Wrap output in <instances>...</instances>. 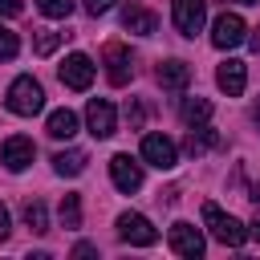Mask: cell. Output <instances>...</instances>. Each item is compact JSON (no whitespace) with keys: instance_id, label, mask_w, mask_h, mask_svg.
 Here are the masks:
<instances>
[{"instance_id":"obj_8","label":"cell","mask_w":260,"mask_h":260,"mask_svg":"<svg viewBox=\"0 0 260 260\" xmlns=\"http://www.w3.org/2000/svg\"><path fill=\"white\" fill-rule=\"evenodd\" d=\"M93 73H98V65H93L85 53H69L65 65H61V85H69V89H89V85H93Z\"/></svg>"},{"instance_id":"obj_11","label":"cell","mask_w":260,"mask_h":260,"mask_svg":"<svg viewBox=\"0 0 260 260\" xmlns=\"http://www.w3.org/2000/svg\"><path fill=\"white\" fill-rule=\"evenodd\" d=\"M32 158H37V146H32V138H24V134H12V138H4V146H0V162H4L8 171H24Z\"/></svg>"},{"instance_id":"obj_6","label":"cell","mask_w":260,"mask_h":260,"mask_svg":"<svg viewBox=\"0 0 260 260\" xmlns=\"http://www.w3.org/2000/svg\"><path fill=\"white\" fill-rule=\"evenodd\" d=\"M102 61H106V77H110V85H126V81L134 77V57H130L126 45L110 41V45L102 49Z\"/></svg>"},{"instance_id":"obj_20","label":"cell","mask_w":260,"mask_h":260,"mask_svg":"<svg viewBox=\"0 0 260 260\" xmlns=\"http://www.w3.org/2000/svg\"><path fill=\"white\" fill-rule=\"evenodd\" d=\"M57 215H61V228L77 232V228H81V195H65L61 207H57Z\"/></svg>"},{"instance_id":"obj_12","label":"cell","mask_w":260,"mask_h":260,"mask_svg":"<svg viewBox=\"0 0 260 260\" xmlns=\"http://www.w3.org/2000/svg\"><path fill=\"white\" fill-rule=\"evenodd\" d=\"M171 252H179V256H187V260H195V256H203V232L199 228H191V223H171Z\"/></svg>"},{"instance_id":"obj_33","label":"cell","mask_w":260,"mask_h":260,"mask_svg":"<svg viewBox=\"0 0 260 260\" xmlns=\"http://www.w3.org/2000/svg\"><path fill=\"white\" fill-rule=\"evenodd\" d=\"M240 4H260V0H240Z\"/></svg>"},{"instance_id":"obj_19","label":"cell","mask_w":260,"mask_h":260,"mask_svg":"<svg viewBox=\"0 0 260 260\" xmlns=\"http://www.w3.org/2000/svg\"><path fill=\"white\" fill-rule=\"evenodd\" d=\"M179 118L187 126H203V122H211V102L207 98H187L183 110H179Z\"/></svg>"},{"instance_id":"obj_23","label":"cell","mask_w":260,"mask_h":260,"mask_svg":"<svg viewBox=\"0 0 260 260\" xmlns=\"http://www.w3.org/2000/svg\"><path fill=\"white\" fill-rule=\"evenodd\" d=\"M57 45H61V32H49V28H41V32L32 37V53H37V57H49Z\"/></svg>"},{"instance_id":"obj_10","label":"cell","mask_w":260,"mask_h":260,"mask_svg":"<svg viewBox=\"0 0 260 260\" xmlns=\"http://www.w3.org/2000/svg\"><path fill=\"white\" fill-rule=\"evenodd\" d=\"M122 28L134 32V37H154V32H158V16H154L146 4L130 0V4L122 8Z\"/></svg>"},{"instance_id":"obj_2","label":"cell","mask_w":260,"mask_h":260,"mask_svg":"<svg viewBox=\"0 0 260 260\" xmlns=\"http://www.w3.org/2000/svg\"><path fill=\"white\" fill-rule=\"evenodd\" d=\"M203 223H207V232L223 244V248H240L244 240H248V228L236 219V215H228V211H219L215 203H203Z\"/></svg>"},{"instance_id":"obj_1","label":"cell","mask_w":260,"mask_h":260,"mask_svg":"<svg viewBox=\"0 0 260 260\" xmlns=\"http://www.w3.org/2000/svg\"><path fill=\"white\" fill-rule=\"evenodd\" d=\"M4 106H8L12 114H20V118H32V114H41V110H45V89H41V81H37L32 73H20V77L8 85V98H4Z\"/></svg>"},{"instance_id":"obj_32","label":"cell","mask_w":260,"mask_h":260,"mask_svg":"<svg viewBox=\"0 0 260 260\" xmlns=\"http://www.w3.org/2000/svg\"><path fill=\"white\" fill-rule=\"evenodd\" d=\"M252 118H256V126H260V102H256V110H252Z\"/></svg>"},{"instance_id":"obj_30","label":"cell","mask_w":260,"mask_h":260,"mask_svg":"<svg viewBox=\"0 0 260 260\" xmlns=\"http://www.w3.org/2000/svg\"><path fill=\"white\" fill-rule=\"evenodd\" d=\"M248 236H252V240H256V244H260V215H256V219H252V228H248Z\"/></svg>"},{"instance_id":"obj_7","label":"cell","mask_w":260,"mask_h":260,"mask_svg":"<svg viewBox=\"0 0 260 260\" xmlns=\"http://www.w3.org/2000/svg\"><path fill=\"white\" fill-rule=\"evenodd\" d=\"M85 122H89V134H93V138H110V134L118 130V110H114V102H106V98H89V106H85Z\"/></svg>"},{"instance_id":"obj_29","label":"cell","mask_w":260,"mask_h":260,"mask_svg":"<svg viewBox=\"0 0 260 260\" xmlns=\"http://www.w3.org/2000/svg\"><path fill=\"white\" fill-rule=\"evenodd\" d=\"M73 256H98V248H93V244H77V248H73Z\"/></svg>"},{"instance_id":"obj_25","label":"cell","mask_w":260,"mask_h":260,"mask_svg":"<svg viewBox=\"0 0 260 260\" xmlns=\"http://www.w3.org/2000/svg\"><path fill=\"white\" fill-rule=\"evenodd\" d=\"M114 8V0H85V12L89 16H102V12H110Z\"/></svg>"},{"instance_id":"obj_24","label":"cell","mask_w":260,"mask_h":260,"mask_svg":"<svg viewBox=\"0 0 260 260\" xmlns=\"http://www.w3.org/2000/svg\"><path fill=\"white\" fill-rule=\"evenodd\" d=\"M16 49H20L16 32H8V28L0 24V61H12V57H16Z\"/></svg>"},{"instance_id":"obj_15","label":"cell","mask_w":260,"mask_h":260,"mask_svg":"<svg viewBox=\"0 0 260 260\" xmlns=\"http://www.w3.org/2000/svg\"><path fill=\"white\" fill-rule=\"evenodd\" d=\"M215 81H219V89H223L228 98H240L244 85H248V65H244V61H223V65L215 69Z\"/></svg>"},{"instance_id":"obj_28","label":"cell","mask_w":260,"mask_h":260,"mask_svg":"<svg viewBox=\"0 0 260 260\" xmlns=\"http://www.w3.org/2000/svg\"><path fill=\"white\" fill-rule=\"evenodd\" d=\"M0 240H8V207L0 203Z\"/></svg>"},{"instance_id":"obj_5","label":"cell","mask_w":260,"mask_h":260,"mask_svg":"<svg viewBox=\"0 0 260 260\" xmlns=\"http://www.w3.org/2000/svg\"><path fill=\"white\" fill-rule=\"evenodd\" d=\"M118 236H122L126 244H134V248H150V244L158 240L154 223H150L146 215H138V211H122V215H118Z\"/></svg>"},{"instance_id":"obj_16","label":"cell","mask_w":260,"mask_h":260,"mask_svg":"<svg viewBox=\"0 0 260 260\" xmlns=\"http://www.w3.org/2000/svg\"><path fill=\"white\" fill-rule=\"evenodd\" d=\"M219 146V134L203 122V126H191V134H187V142H183V150L191 154V158H199V154H207V150H215Z\"/></svg>"},{"instance_id":"obj_31","label":"cell","mask_w":260,"mask_h":260,"mask_svg":"<svg viewBox=\"0 0 260 260\" xmlns=\"http://www.w3.org/2000/svg\"><path fill=\"white\" fill-rule=\"evenodd\" d=\"M248 199H252V203H260V183L252 187V195H248Z\"/></svg>"},{"instance_id":"obj_17","label":"cell","mask_w":260,"mask_h":260,"mask_svg":"<svg viewBox=\"0 0 260 260\" xmlns=\"http://www.w3.org/2000/svg\"><path fill=\"white\" fill-rule=\"evenodd\" d=\"M45 130H49V138H57V142L65 138V142H69V138L77 134V114H73V110H53L49 122H45Z\"/></svg>"},{"instance_id":"obj_27","label":"cell","mask_w":260,"mask_h":260,"mask_svg":"<svg viewBox=\"0 0 260 260\" xmlns=\"http://www.w3.org/2000/svg\"><path fill=\"white\" fill-rule=\"evenodd\" d=\"M126 118H130V126H142V106H130Z\"/></svg>"},{"instance_id":"obj_9","label":"cell","mask_w":260,"mask_h":260,"mask_svg":"<svg viewBox=\"0 0 260 260\" xmlns=\"http://www.w3.org/2000/svg\"><path fill=\"white\" fill-rule=\"evenodd\" d=\"M142 162H150L158 171H171L179 162V150H175V142L167 134H146L142 138Z\"/></svg>"},{"instance_id":"obj_22","label":"cell","mask_w":260,"mask_h":260,"mask_svg":"<svg viewBox=\"0 0 260 260\" xmlns=\"http://www.w3.org/2000/svg\"><path fill=\"white\" fill-rule=\"evenodd\" d=\"M37 8H41V16H49V20H65V16L73 12V0H37Z\"/></svg>"},{"instance_id":"obj_26","label":"cell","mask_w":260,"mask_h":260,"mask_svg":"<svg viewBox=\"0 0 260 260\" xmlns=\"http://www.w3.org/2000/svg\"><path fill=\"white\" fill-rule=\"evenodd\" d=\"M24 12V0H0V16H20Z\"/></svg>"},{"instance_id":"obj_21","label":"cell","mask_w":260,"mask_h":260,"mask_svg":"<svg viewBox=\"0 0 260 260\" xmlns=\"http://www.w3.org/2000/svg\"><path fill=\"white\" fill-rule=\"evenodd\" d=\"M24 223H28L37 236H45V232H49V211H45V203H41V199H28V203H24Z\"/></svg>"},{"instance_id":"obj_14","label":"cell","mask_w":260,"mask_h":260,"mask_svg":"<svg viewBox=\"0 0 260 260\" xmlns=\"http://www.w3.org/2000/svg\"><path fill=\"white\" fill-rule=\"evenodd\" d=\"M154 77H158V85H162V89L183 93V89L191 85V65H187V61H179V57H171V61H162V65H158V73H154Z\"/></svg>"},{"instance_id":"obj_4","label":"cell","mask_w":260,"mask_h":260,"mask_svg":"<svg viewBox=\"0 0 260 260\" xmlns=\"http://www.w3.org/2000/svg\"><path fill=\"white\" fill-rule=\"evenodd\" d=\"M244 37H248V24L240 12H219L211 20V45L215 49H236V45H244Z\"/></svg>"},{"instance_id":"obj_13","label":"cell","mask_w":260,"mask_h":260,"mask_svg":"<svg viewBox=\"0 0 260 260\" xmlns=\"http://www.w3.org/2000/svg\"><path fill=\"white\" fill-rule=\"evenodd\" d=\"M110 179H114V187H118V191H126V195H130V191H138V187H142V167H138L130 154H114V158H110Z\"/></svg>"},{"instance_id":"obj_18","label":"cell","mask_w":260,"mask_h":260,"mask_svg":"<svg viewBox=\"0 0 260 260\" xmlns=\"http://www.w3.org/2000/svg\"><path fill=\"white\" fill-rule=\"evenodd\" d=\"M85 162H89V154H85V150H57V154H53V171H57V175H65V179L81 175V171H85Z\"/></svg>"},{"instance_id":"obj_3","label":"cell","mask_w":260,"mask_h":260,"mask_svg":"<svg viewBox=\"0 0 260 260\" xmlns=\"http://www.w3.org/2000/svg\"><path fill=\"white\" fill-rule=\"evenodd\" d=\"M171 20H175L179 37H195V32H203L207 0H171Z\"/></svg>"}]
</instances>
